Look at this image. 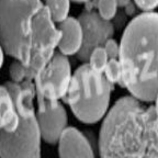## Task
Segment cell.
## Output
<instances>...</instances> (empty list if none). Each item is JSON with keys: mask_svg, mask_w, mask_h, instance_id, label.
<instances>
[{"mask_svg": "<svg viewBox=\"0 0 158 158\" xmlns=\"http://www.w3.org/2000/svg\"><path fill=\"white\" fill-rule=\"evenodd\" d=\"M118 3V7H121V8H124L127 3H130L132 1V0H116Z\"/></svg>", "mask_w": 158, "mask_h": 158, "instance_id": "obj_21", "label": "cell"}, {"mask_svg": "<svg viewBox=\"0 0 158 158\" xmlns=\"http://www.w3.org/2000/svg\"><path fill=\"white\" fill-rule=\"evenodd\" d=\"M62 32L42 0H0V44L34 80L55 54Z\"/></svg>", "mask_w": 158, "mask_h": 158, "instance_id": "obj_1", "label": "cell"}, {"mask_svg": "<svg viewBox=\"0 0 158 158\" xmlns=\"http://www.w3.org/2000/svg\"><path fill=\"white\" fill-rule=\"evenodd\" d=\"M72 0H45L49 15L55 23H62L69 17Z\"/></svg>", "mask_w": 158, "mask_h": 158, "instance_id": "obj_12", "label": "cell"}, {"mask_svg": "<svg viewBox=\"0 0 158 158\" xmlns=\"http://www.w3.org/2000/svg\"><path fill=\"white\" fill-rule=\"evenodd\" d=\"M103 48L106 49L109 59H118L120 55V43H118L114 39H109L103 45Z\"/></svg>", "mask_w": 158, "mask_h": 158, "instance_id": "obj_17", "label": "cell"}, {"mask_svg": "<svg viewBox=\"0 0 158 158\" xmlns=\"http://www.w3.org/2000/svg\"><path fill=\"white\" fill-rule=\"evenodd\" d=\"M72 1H74L76 3H87L89 1H91V0H72Z\"/></svg>", "mask_w": 158, "mask_h": 158, "instance_id": "obj_23", "label": "cell"}, {"mask_svg": "<svg viewBox=\"0 0 158 158\" xmlns=\"http://www.w3.org/2000/svg\"><path fill=\"white\" fill-rule=\"evenodd\" d=\"M154 102H155V104H154V109H155V112H156V114H157V116H158V94L156 96Z\"/></svg>", "mask_w": 158, "mask_h": 158, "instance_id": "obj_22", "label": "cell"}, {"mask_svg": "<svg viewBox=\"0 0 158 158\" xmlns=\"http://www.w3.org/2000/svg\"><path fill=\"white\" fill-rule=\"evenodd\" d=\"M124 11H125V15H128V17H136V11H137V7L135 6V3L133 2V1H131L130 3H127V5L124 7Z\"/></svg>", "mask_w": 158, "mask_h": 158, "instance_id": "obj_19", "label": "cell"}, {"mask_svg": "<svg viewBox=\"0 0 158 158\" xmlns=\"http://www.w3.org/2000/svg\"><path fill=\"white\" fill-rule=\"evenodd\" d=\"M100 158H158V116L132 96L122 97L103 118Z\"/></svg>", "mask_w": 158, "mask_h": 158, "instance_id": "obj_2", "label": "cell"}, {"mask_svg": "<svg viewBox=\"0 0 158 158\" xmlns=\"http://www.w3.org/2000/svg\"><path fill=\"white\" fill-rule=\"evenodd\" d=\"M12 94L19 125L12 133L0 130V158H41L42 135L36 120L34 99L36 90L33 80L22 84L6 82Z\"/></svg>", "mask_w": 158, "mask_h": 158, "instance_id": "obj_4", "label": "cell"}, {"mask_svg": "<svg viewBox=\"0 0 158 158\" xmlns=\"http://www.w3.org/2000/svg\"><path fill=\"white\" fill-rule=\"evenodd\" d=\"M58 29L62 32V36L58 43V52L65 56L77 55L82 46L84 33L81 23L74 17H68L64 22L59 23Z\"/></svg>", "mask_w": 158, "mask_h": 158, "instance_id": "obj_10", "label": "cell"}, {"mask_svg": "<svg viewBox=\"0 0 158 158\" xmlns=\"http://www.w3.org/2000/svg\"><path fill=\"white\" fill-rule=\"evenodd\" d=\"M9 75L11 78V81L15 84H22L25 80H29L27 77V69L24 65L19 60H15L10 65Z\"/></svg>", "mask_w": 158, "mask_h": 158, "instance_id": "obj_16", "label": "cell"}, {"mask_svg": "<svg viewBox=\"0 0 158 158\" xmlns=\"http://www.w3.org/2000/svg\"><path fill=\"white\" fill-rule=\"evenodd\" d=\"M5 49H3V47L1 46V44H0V69H1V67H2L3 65V62H5Z\"/></svg>", "mask_w": 158, "mask_h": 158, "instance_id": "obj_20", "label": "cell"}, {"mask_svg": "<svg viewBox=\"0 0 158 158\" xmlns=\"http://www.w3.org/2000/svg\"><path fill=\"white\" fill-rule=\"evenodd\" d=\"M96 8L102 19L111 22L118 15V3L116 0H97Z\"/></svg>", "mask_w": 158, "mask_h": 158, "instance_id": "obj_13", "label": "cell"}, {"mask_svg": "<svg viewBox=\"0 0 158 158\" xmlns=\"http://www.w3.org/2000/svg\"><path fill=\"white\" fill-rule=\"evenodd\" d=\"M112 89L113 86L103 74L94 72L88 63H85L73 74L64 100L77 120L85 124H94L110 110Z\"/></svg>", "mask_w": 158, "mask_h": 158, "instance_id": "obj_5", "label": "cell"}, {"mask_svg": "<svg viewBox=\"0 0 158 158\" xmlns=\"http://www.w3.org/2000/svg\"><path fill=\"white\" fill-rule=\"evenodd\" d=\"M118 60L121 85L141 102H153L158 94V13L142 12L124 29Z\"/></svg>", "mask_w": 158, "mask_h": 158, "instance_id": "obj_3", "label": "cell"}, {"mask_svg": "<svg viewBox=\"0 0 158 158\" xmlns=\"http://www.w3.org/2000/svg\"><path fill=\"white\" fill-rule=\"evenodd\" d=\"M137 9L143 12H154V10L158 8V0H132Z\"/></svg>", "mask_w": 158, "mask_h": 158, "instance_id": "obj_18", "label": "cell"}, {"mask_svg": "<svg viewBox=\"0 0 158 158\" xmlns=\"http://www.w3.org/2000/svg\"><path fill=\"white\" fill-rule=\"evenodd\" d=\"M73 78L72 65L67 56L55 53L47 65L34 78L36 96L47 100H60L66 96Z\"/></svg>", "mask_w": 158, "mask_h": 158, "instance_id": "obj_6", "label": "cell"}, {"mask_svg": "<svg viewBox=\"0 0 158 158\" xmlns=\"http://www.w3.org/2000/svg\"><path fill=\"white\" fill-rule=\"evenodd\" d=\"M81 23L84 41L82 46L76 55L81 62H88L89 56L94 48L103 46L114 33V24L110 21H106L98 15L97 11L87 9L78 18Z\"/></svg>", "mask_w": 158, "mask_h": 158, "instance_id": "obj_8", "label": "cell"}, {"mask_svg": "<svg viewBox=\"0 0 158 158\" xmlns=\"http://www.w3.org/2000/svg\"><path fill=\"white\" fill-rule=\"evenodd\" d=\"M109 62V57L103 46L97 47L91 52L88 59V65L94 69V72L103 74L106 66Z\"/></svg>", "mask_w": 158, "mask_h": 158, "instance_id": "obj_14", "label": "cell"}, {"mask_svg": "<svg viewBox=\"0 0 158 158\" xmlns=\"http://www.w3.org/2000/svg\"><path fill=\"white\" fill-rule=\"evenodd\" d=\"M36 120L42 139L47 144H57L63 132L68 127L66 109L59 100H47L39 96H36Z\"/></svg>", "mask_w": 158, "mask_h": 158, "instance_id": "obj_7", "label": "cell"}, {"mask_svg": "<svg viewBox=\"0 0 158 158\" xmlns=\"http://www.w3.org/2000/svg\"><path fill=\"white\" fill-rule=\"evenodd\" d=\"M57 144L59 158H96L89 139L76 127H67Z\"/></svg>", "mask_w": 158, "mask_h": 158, "instance_id": "obj_9", "label": "cell"}, {"mask_svg": "<svg viewBox=\"0 0 158 158\" xmlns=\"http://www.w3.org/2000/svg\"><path fill=\"white\" fill-rule=\"evenodd\" d=\"M19 125V114L12 94L6 85L0 86V130L12 133Z\"/></svg>", "mask_w": 158, "mask_h": 158, "instance_id": "obj_11", "label": "cell"}, {"mask_svg": "<svg viewBox=\"0 0 158 158\" xmlns=\"http://www.w3.org/2000/svg\"><path fill=\"white\" fill-rule=\"evenodd\" d=\"M104 77L112 86L121 84L122 81V67L118 59H109L106 69L103 72Z\"/></svg>", "mask_w": 158, "mask_h": 158, "instance_id": "obj_15", "label": "cell"}]
</instances>
